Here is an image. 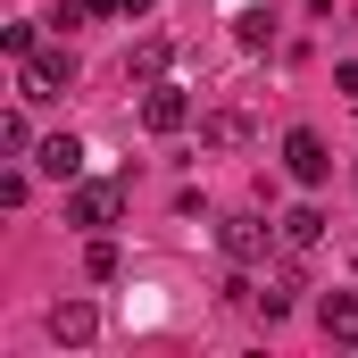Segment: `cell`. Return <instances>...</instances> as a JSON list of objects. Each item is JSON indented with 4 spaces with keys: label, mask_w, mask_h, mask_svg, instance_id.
<instances>
[{
    "label": "cell",
    "mask_w": 358,
    "mask_h": 358,
    "mask_svg": "<svg viewBox=\"0 0 358 358\" xmlns=\"http://www.w3.org/2000/svg\"><path fill=\"white\" fill-rule=\"evenodd\" d=\"M117 217H125V183H117V176H76V183H67V225L108 234Z\"/></svg>",
    "instance_id": "obj_1"
},
{
    "label": "cell",
    "mask_w": 358,
    "mask_h": 358,
    "mask_svg": "<svg viewBox=\"0 0 358 358\" xmlns=\"http://www.w3.org/2000/svg\"><path fill=\"white\" fill-rule=\"evenodd\" d=\"M17 67H25V100H67V84H76V42H42Z\"/></svg>",
    "instance_id": "obj_2"
},
{
    "label": "cell",
    "mask_w": 358,
    "mask_h": 358,
    "mask_svg": "<svg viewBox=\"0 0 358 358\" xmlns=\"http://www.w3.org/2000/svg\"><path fill=\"white\" fill-rule=\"evenodd\" d=\"M283 167H292V183H308V192H317V183L334 176L325 134H317V125H292V134H283Z\"/></svg>",
    "instance_id": "obj_3"
},
{
    "label": "cell",
    "mask_w": 358,
    "mask_h": 358,
    "mask_svg": "<svg viewBox=\"0 0 358 358\" xmlns=\"http://www.w3.org/2000/svg\"><path fill=\"white\" fill-rule=\"evenodd\" d=\"M142 125L150 134H183L192 125V92L183 84H142Z\"/></svg>",
    "instance_id": "obj_4"
},
{
    "label": "cell",
    "mask_w": 358,
    "mask_h": 358,
    "mask_svg": "<svg viewBox=\"0 0 358 358\" xmlns=\"http://www.w3.org/2000/svg\"><path fill=\"white\" fill-rule=\"evenodd\" d=\"M267 234L275 225H259V217H225V225H217V250H225L234 267H259V259H267Z\"/></svg>",
    "instance_id": "obj_5"
},
{
    "label": "cell",
    "mask_w": 358,
    "mask_h": 358,
    "mask_svg": "<svg viewBox=\"0 0 358 358\" xmlns=\"http://www.w3.org/2000/svg\"><path fill=\"white\" fill-rule=\"evenodd\" d=\"M92 334H100V308L92 300H50V342L59 350H84Z\"/></svg>",
    "instance_id": "obj_6"
},
{
    "label": "cell",
    "mask_w": 358,
    "mask_h": 358,
    "mask_svg": "<svg viewBox=\"0 0 358 358\" xmlns=\"http://www.w3.org/2000/svg\"><path fill=\"white\" fill-rule=\"evenodd\" d=\"M34 176L76 183V176H84V142H76V134H50V142H34Z\"/></svg>",
    "instance_id": "obj_7"
},
{
    "label": "cell",
    "mask_w": 358,
    "mask_h": 358,
    "mask_svg": "<svg viewBox=\"0 0 358 358\" xmlns=\"http://www.w3.org/2000/svg\"><path fill=\"white\" fill-rule=\"evenodd\" d=\"M317 325H325V342L358 350V292H325V300H317Z\"/></svg>",
    "instance_id": "obj_8"
},
{
    "label": "cell",
    "mask_w": 358,
    "mask_h": 358,
    "mask_svg": "<svg viewBox=\"0 0 358 358\" xmlns=\"http://www.w3.org/2000/svg\"><path fill=\"white\" fill-rule=\"evenodd\" d=\"M167 59H176V42L167 34H142L134 59H125V84H167Z\"/></svg>",
    "instance_id": "obj_9"
},
{
    "label": "cell",
    "mask_w": 358,
    "mask_h": 358,
    "mask_svg": "<svg viewBox=\"0 0 358 358\" xmlns=\"http://www.w3.org/2000/svg\"><path fill=\"white\" fill-rule=\"evenodd\" d=\"M200 142H208V150H242V142H250V117H242V108H208V117H200Z\"/></svg>",
    "instance_id": "obj_10"
},
{
    "label": "cell",
    "mask_w": 358,
    "mask_h": 358,
    "mask_svg": "<svg viewBox=\"0 0 358 358\" xmlns=\"http://www.w3.org/2000/svg\"><path fill=\"white\" fill-rule=\"evenodd\" d=\"M275 234H283V250H317V242H325V208H317V200H300Z\"/></svg>",
    "instance_id": "obj_11"
},
{
    "label": "cell",
    "mask_w": 358,
    "mask_h": 358,
    "mask_svg": "<svg viewBox=\"0 0 358 358\" xmlns=\"http://www.w3.org/2000/svg\"><path fill=\"white\" fill-rule=\"evenodd\" d=\"M117 267H125V259H117V242H108V234H92V250H84V275H92V283H117Z\"/></svg>",
    "instance_id": "obj_12"
},
{
    "label": "cell",
    "mask_w": 358,
    "mask_h": 358,
    "mask_svg": "<svg viewBox=\"0 0 358 358\" xmlns=\"http://www.w3.org/2000/svg\"><path fill=\"white\" fill-rule=\"evenodd\" d=\"M34 25H42V17H17V25H0V50H8V59H34V50H42V34H34Z\"/></svg>",
    "instance_id": "obj_13"
},
{
    "label": "cell",
    "mask_w": 358,
    "mask_h": 358,
    "mask_svg": "<svg viewBox=\"0 0 358 358\" xmlns=\"http://www.w3.org/2000/svg\"><path fill=\"white\" fill-rule=\"evenodd\" d=\"M0 150H8V159H34V125H25V108L0 117Z\"/></svg>",
    "instance_id": "obj_14"
},
{
    "label": "cell",
    "mask_w": 358,
    "mask_h": 358,
    "mask_svg": "<svg viewBox=\"0 0 358 358\" xmlns=\"http://www.w3.org/2000/svg\"><path fill=\"white\" fill-rule=\"evenodd\" d=\"M234 42H242V50H267V42H275L267 8H242V17H234Z\"/></svg>",
    "instance_id": "obj_15"
},
{
    "label": "cell",
    "mask_w": 358,
    "mask_h": 358,
    "mask_svg": "<svg viewBox=\"0 0 358 358\" xmlns=\"http://www.w3.org/2000/svg\"><path fill=\"white\" fill-rule=\"evenodd\" d=\"M292 292H300L292 275H283V283H267V292H259V317H267V325H283V317H292Z\"/></svg>",
    "instance_id": "obj_16"
},
{
    "label": "cell",
    "mask_w": 358,
    "mask_h": 358,
    "mask_svg": "<svg viewBox=\"0 0 358 358\" xmlns=\"http://www.w3.org/2000/svg\"><path fill=\"white\" fill-rule=\"evenodd\" d=\"M25 192H34V176H25V167H8V176H0V208H25Z\"/></svg>",
    "instance_id": "obj_17"
},
{
    "label": "cell",
    "mask_w": 358,
    "mask_h": 358,
    "mask_svg": "<svg viewBox=\"0 0 358 358\" xmlns=\"http://www.w3.org/2000/svg\"><path fill=\"white\" fill-rule=\"evenodd\" d=\"M334 92H342V100L358 108V59H342V67H334Z\"/></svg>",
    "instance_id": "obj_18"
},
{
    "label": "cell",
    "mask_w": 358,
    "mask_h": 358,
    "mask_svg": "<svg viewBox=\"0 0 358 358\" xmlns=\"http://www.w3.org/2000/svg\"><path fill=\"white\" fill-rule=\"evenodd\" d=\"M84 8L92 17H125V0H84Z\"/></svg>",
    "instance_id": "obj_19"
},
{
    "label": "cell",
    "mask_w": 358,
    "mask_h": 358,
    "mask_svg": "<svg viewBox=\"0 0 358 358\" xmlns=\"http://www.w3.org/2000/svg\"><path fill=\"white\" fill-rule=\"evenodd\" d=\"M150 8H159V0H125V17H150Z\"/></svg>",
    "instance_id": "obj_20"
}]
</instances>
